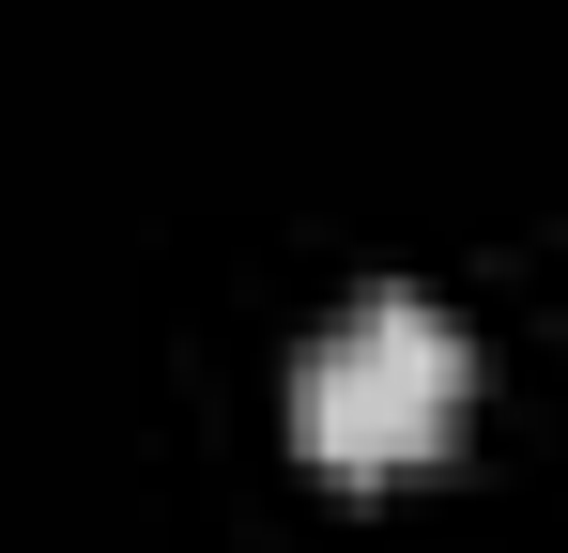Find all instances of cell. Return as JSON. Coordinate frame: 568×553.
<instances>
[{"label": "cell", "instance_id": "6da1fadb", "mask_svg": "<svg viewBox=\"0 0 568 553\" xmlns=\"http://www.w3.org/2000/svg\"><path fill=\"white\" fill-rule=\"evenodd\" d=\"M462 323L430 308V292H354L323 339H307V369H292V446L323 461V476H415V461L462 431Z\"/></svg>", "mask_w": 568, "mask_h": 553}]
</instances>
